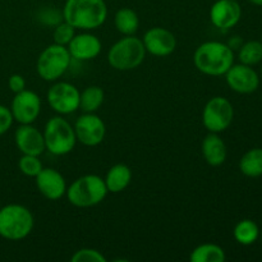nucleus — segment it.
Returning a JSON list of instances; mask_svg holds the SVG:
<instances>
[{
	"label": "nucleus",
	"instance_id": "nucleus-1",
	"mask_svg": "<svg viewBox=\"0 0 262 262\" xmlns=\"http://www.w3.org/2000/svg\"><path fill=\"white\" fill-rule=\"evenodd\" d=\"M106 17L104 0H66L63 8V19L76 30H96L104 25Z\"/></svg>",
	"mask_w": 262,
	"mask_h": 262
},
{
	"label": "nucleus",
	"instance_id": "nucleus-2",
	"mask_svg": "<svg viewBox=\"0 0 262 262\" xmlns=\"http://www.w3.org/2000/svg\"><path fill=\"white\" fill-rule=\"evenodd\" d=\"M193 61L201 73L214 77L224 76L234 64V53L227 43L207 41L196 49Z\"/></svg>",
	"mask_w": 262,
	"mask_h": 262
},
{
	"label": "nucleus",
	"instance_id": "nucleus-3",
	"mask_svg": "<svg viewBox=\"0 0 262 262\" xmlns=\"http://www.w3.org/2000/svg\"><path fill=\"white\" fill-rule=\"evenodd\" d=\"M33 215L23 205L10 204L0 207V237L8 241H20L33 229Z\"/></svg>",
	"mask_w": 262,
	"mask_h": 262
},
{
	"label": "nucleus",
	"instance_id": "nucleus-4",
	"mask_svg": "<svg viewBox=\"0 0 262 262\" xmlns=\"http://www.w3.org/2000/svg\"><path fill=\"white\" fill-rule=\"evenodd\" d=\"M67 197L73 206L86 209L99 205L107 194L105 181L96 174L79 177L67 188Z\"/></svg>",
	"mask_w": 262,
	"mask_h": 262
},
{
	"label": "nucleus",
	"instance_id": "nucleus-5",
	"mask_svg": "<svg viewBox=\"0 0 262 262\" xmlns=\"http://www.w3.org/2000/svg\"><path fill=\"white\" fill-rule=\"evenodd\" d=\"M146 49L142 40L132 36H125L110 48L107 61L117 71H132L143 63Z\"/></svg>",
	"mask_w": 262,
	"mask_h": 262
},
{
	"label": "nucleus",
	"instance_id": "nucleus-6",
	"mask_svg": "<svg viewBox=\"0 0 262 262\" xmlns=\"http://www.w3.org/2000/svg\"><path fill=\"white\" fill-rule=\"evenodd\" d=\"M42 135L46 150L56 156H63L71 152L77 142L74 127L61 117L49 119Z\"/></svg>",
	"mask_w": 262,
	"mask_h": 262
},
{
	"label": "nucleus",
	"instance_id": "nucleus-7",
	"mask_svg": "<svg viewBox=\"0 0 262 262\" xmlns=\"http://www.w3.org/2000/svg\"><path fill=\"white\" fill-rule=\"evenodd\" d=\"M68 48L54 42L43 49L37 59V73L43 81L54 82L60 78L71 66Z\"/></svg>",
	"mask_w": 262,
	"mask_h": 262
},
{
	"label": "nucleus",
	"instance_id": "nucleus-8",
	"mask_svg": "<svg viewBox=\"0 0 262 262\" xmlns=\"http://www.w3.org/2000/svg\"><path fill=\"white\" fill-rule=\"evenodd\" d=\"M234 118L232 102L223 96H215L207 101L202 113L205 128L211 133H222L229 128Z\"/></svg>",
	"mask_w": 262,
	"mask_h": 262
},
{
	"label": "nucleus",
	"instance_id": "nucleus-9",
	"mask_svg": "<svg viewBox=\"0 0 262 262\" xmlns=\"http://www.w3.org/2000/svg\"><path fill=\"white\" fill-rule=\"evenodd\" d=\"M81 92L69 82H58L49 89L48 101L51 109L61 115L72 114L79 109Z\"/></svg>",
	"mask_w": 262,
	"mask_h": 262
},
{
	"label": "nucleus",
	"instance_id": "nucleus-10",
	"mask_svg": "<svg viewBox=\"0 0 262 262\" xmlns=\"http://www.w3.org/2000/svg\"><path fill=\"white\" fill-rule=\"evenodd\" d=\"M74 132H76L77 141H79L82 145L94 147L104 141L106 127L99 115L95 113H84L77 119L74 124Z\"/></svg>",
	"mask_w": 262,
	"mask_h": 262
},
{
	"label": "nucleus",
	"instance_id": "nucleus-11",
	"mask_svg": "<svg viewBox=\"0 0 262 262\" xmlns=\"http://www.w3.org/2000/svg\"><path fill=\"white\" fill-rule=\"evenodd\" d=\"M13 119L19 124H32L41 113V100L36 92L23 90L15 94L10 105Z\"/></svg>",
	"mask_w": 262,
	"mask_h": 262
},
{
	"label": "nucleus",
	"instance_id": "nucleus-12",
	"mask_svg": "<svg viewBox=\"0 0 262 262\" xmlns=\"http://www.w3.org/2000/svg\"><path fill=\"white\" fill-rule=\"evenodd\" d=\"M224 76L228 86L238 94H252L260 86L258 74L252 67L246 64H233Z\"/></svg>",
	"mask_w": 262,
	"mask_h": 262
},
{
	"label": "nucleus",
	"instance_id": "nucleus-13",
	"mask_svg": "<svg viewBox=\"0 0 262 262\" xmlns=\"http://www.w3.org/2000/svg\"><path fill=\"white\" fill-rule=\"evenodd\" d=\"M142 42L145 45L146 53H150L154 56H160V58L170 55L177 48L176 36L163 27L150 28L143 35Z\"/></svg>",
	"mask_w": 262,
	"mask_h": 262
},
{
	"label": "nucleus",
	"instance_id": "nucleus-14",
	"mask_svg": "<svg viewBox=\"0 0 262 262\" xmlns=\"http://www.w3.org/2000/svg\"><path fill=\"white\" fill-rule=\"evenodd\" d=\"M242 17V8L237 0H217L210 9V19L215 27L229 30L234 27Z\"/></svg>",
	"mask_w": 262,
	"mask_h": 262
},
{
	"label": "nucleus",
	"instance_id": "nucleus-15",
	"mask_svg": "<svg viewBox=\"0 0 262 262\" xmlns=\"http://www.w3.org/2000/svg\"><path fill=\"white\" fill-rule=\"evenodd\" d=\"M36 186L43 197L51 201L61 199L67 193V183L64 177L53 168H42L35 177Z\"/></svg>",
	"mask_w": 262,
	"mask_h": 262
},
{
	"label": "nucleus",
	"instance_id": "nucleus-16",
	"mask_svg": "<svg viewBox=\"0 0 262 262\" xmlns=\"http://www.w3.org/2000/svg\"><path fill=\"white\" fill-rule=\"evenodd\" d=\"M14 141L23 155L40 156L46 150L43 135L32 124H20L14 133Z\"/></svg>",
	"mask_w": 262,
	"mask_h": 262
},
{
	"label": "nucleus",
	"instance_id": "nucleus-17",
	"mask_svg": "<svg viewBox=\"0 0 262 262\" xmlns=\"http://www.w3.org/2000/svg\"><path fill=\"white\" fill-rule=\"evenodd\" d=\"M67 48L72 58L82 61L91 60L96 58L101 51V41L92 33L83 32L74 35Z\"/></svg>",
	"mask_w": 262,
	"mask_h": 262
},
{
	"label": "nucleus",
	"instance_id": "nucleus-18",
	"mask_svg": "<svg viewBox=\"0 0 262 262\" xmlns=\"http://www.w3.org/2000/svg\"><path fill=\"white\" fill-rule=\"evenodd\" d=\"M227 146L220 138L219 133H211L205 137L202 142V155L209 165L219 166L227 159Z\"/></svg>",
	"mask_w": 262,
	"mask_h": 262
},
{
	"label": "nucleus",
	"instance_id": "nucleus-19",
	"mask_svg": "<svg viewBox=\"0 0 262 262\" xmlns=\"http://www.w3.org/2000/svg\"><path fill=\"white\" fill-rule=\"evenodd\" d=\"M104 181L106 184L107 192L119 193L129 186L130 181H132V171H130L129 166H127L125 164H115L109 169Z\"/></svg>",
	"mask_w": 262,
	"mask_h": 262
},
{
	"label": "nucleus",
	"instance_id": "nucleus-20",
	"mask_svg": "<svg viewBox=\"0 0 262 262\" xmlns=\"http://www.w3.org/2000/svg\"><path fill=\"white\" fill-rule=\"evenodd\" d=\"M114 25L120 33L124 36H132L138 31L140 18L130 8H122L115 13Z\"/></svg>",
	"mask_w": 262,
	"mask_h": 262
},
{
	"label": "nucleus",
	"instance_id": "nucleus-21",
	"mask_svg": "<svg viewBox=\"0 0 262 262\" xmlns=\"http://www.w3.org/2000/svg\"><path fill=\"white\" fill-rule=\"evenodd\" d=\"M239 170L250 178L262 176V148H251L239 160Z\"/></svg>",
	"mask_w": 262,
	"mask_h": 262
},
{
	"label": "nucleus",
	"instance_id": "nucleus-22",
	"mask_svg": "<svg viewBox=\"0 0 262 262\" xmlns=\"http://www.w3.org/2000/svg\"><path fill=\"white\" fill-rule=\"evenodd\" d=\"M189 260L192 262H224L225 252L220 246L204 243L192 251Z\"/></svg>",
	"mask_w": 262,
	"mask_h": 262
},
{
	"label": "nucleus",
	"instance_id": "nucleus-23",
	"mask_svg": "<svg viewBox=\"0 0 262 262\" xmlns=\"http://www.w3.org/2000/svg\"><path fill=\"white\" fill-rule=\"evenodd\" d=\"M233 235L239 245L251 246L260 237V228L253 220L243 219L235 225Z\"/></svg>",
	"mask_w": 262,
	"mask_h": 262
},
{
	"label": "nucleus",
	"instance_id": "nucleus-24",
	"mask_svg": "<svg viewBox=\"0 0 262 262\" xmlns=\"http://www.w3.org/2000/svg\"><path fill=\"white\" fill-rule=\"evenodd\" d=\"M104 90L99 86H90L81 92L79 107L84 113H95L104 102Z\"/></svg>",
	"mask_w": 262,
	"mask_h": 262
},
{
	"label": "nucleus",
	"instance_id": "nucleus-25",
	"mask_svg": "<svg viewBox=\"0 0 262 262\" xmlns=\"http://www.w3.org/2000/svg\"><path fill=\"white\" fill-rule=\"evenodd\" d=\"M238 58L246 66H256L262 60V42L261 41H247L242 43L238 53Z\"/></svg>",
	"mask_w": 262,
	"mask_h": 262
},
{
	"label": "nucleus",
	"instance_id": "nucleus-26",
	"mask_svg": "<svg viewBox=\"0 0 262 262\" xmlns=\"http://www.w3.org/2000/svg\"><path fill=\"white\" fill-rule=\"evenodd\" d=\"M18 168L25 176L35 178L41 170H42V163L40 161L38 156L33 155H22L18 161Z\"/></svg>",
	"mask_w": 262,
	"mask_h": 262
},
{
	"label": "nucleus",
	"instance_id": "nucleus-27",
	"mask_svg": "<svg viewBox=\"0 0 262 262\" xmlns=\"http://www.w3.org/2000/svg\"><path fill=\"white\" fill-rule=\"evenodd\" d=\"M74 35H76V28L63 19V22H59L55 26V30H54L53 35L54 42L58 43V45L68 46V43L71 42Z\"/></svg>",
	"mask_w": 262,
	"mask_h": 262
},
{
	"label": "nucleus",
	"instance_id": "nucleus-28",
	"mask_svg": "<svg viewBox=\"0 0 262 262\" xmlns=\"http://www.w3.org/2000/svg\"><path fill=\"white\" fill-rule=\"evenodd\" d=\"M72 262H106V258L100 251L94 248H82L74 252Z\"/></svg>",
	"mask_w": 262,
	"mask_h": 262
},
{
	"label": "nucleus",
	"instance_id": "nucleus-29",
	"mask_svg": "<svg viewBox=\"0 0 262 262\" xmlns=\"http://www.w3.org/2000/svg\"><path fill=\"white\" fill-rule=\"evenodd\" d=\"M13 122H14V119H13L12 112H10L9 107L0 104V136H3L10 129Z\"/></svg>",
	"mask_w": 262,
	"mask_h": 262
},
{
	"label": "nucleus",
	"instance_id": "nucleus-30",
	"mask_svg": "<svg viewBox=\"0 0 262 262\" xmlns=\"http://www.w3.org/2000/svg\"><path fill=\"white\" fill-rule=\"evenodd\" d=\"M8 86H9L10 91L18 94V92H22L23 90H26V79L20 74H13L8 79Z\"/></svg>",
	"mask_w": 262,
	"mask_h": 262
},
{
	"label": "nucleus",
	"instance_id": "nucleus-31",
	"mask_svg": "<svg viewBox=\"0 0 262 262\" xmlns=\"http://www.w3.org/2000/svg\"><path fill=\"white\" fill-rule=\"evenodd\" d=\"M248 2L253 5H257V7H262V0H248Z\"/></svg>",
	"mask_w": 262,
	"mask_h": 262
},
{
	"label": "nucleus",
	"instance_id": "nucleus-32",
	"mask_svg": "<svg viewBox=\"0 0 262 262\" xmlns=\"http://www.w3.org/2000/svg\"><path fill=\"white\" fill-rule=\"evenodd\" d=\"M260 237H261V241H262V230H260Z\"/></svg>",
	"mask_w": 262,
	"mask_h": 262
},
{
	"label": "nucleus",
	"instance_id": "nucleus-33",
	"mask_svg": "<svg viewBox=\"0 0 262 262\" xmlns=\"http://www.w3.org/2000/svg\"><path fill=\"white\" fill-rule=\"evenodd\" d=\"M261 42H262V36H261Z\"/></svg>",
	"mask_w": 262,
	"mask_h": 262
},
{
	"label": "nucleus",
	"instance_id": "nucleus-34",
	"mask_svg": "<svg viewBox=\"0 0 262 262\" xmlns=\"http://www.w3.org/2000/svg\"><path fill=\"white\" fill-rule=\"evenodd\" d=\"M261 74H262V69H261Z\"/></svg>",
	"mask_w": 262,
	"mask_h": 262
}]
</instances>
